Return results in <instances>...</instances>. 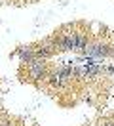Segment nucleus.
Here are the masks:
<instances>
[{
	"label": "nucleus",
	"mask_w": 114,
	"mask_h": 126,
	"mask_svg": "<svg viewBox=\"0 0 114 126\" xmlns=\"http://www.w3.org/2000/svg\"><path fill=\"white\" fill-rule=\"evenodd\" d=\"M57 44L65 50H70V48H86L88 46V40L84 38L82 34H76V32H68L65 36H61L57 40Z\"/></svg>",
	"instance_id": "1"
},
{
	"label": "nucleus",
	"mask_w": 114,
	"mask_h": 126,
	"mask_svg": "<svg viewBox=\"0 0 114 126\" xmlns=\"http://www.w3.org/2000/svg\"><path fill=\"white\" fill-rule=\"evenodd\" d=\"M46 71V65L42 61V57H34V59H30L29 61V73L30 77H34V79H42V75Z\"/></svg>",
	"instance_id": "2"
},
{
	"label": "nucleus",
	"mask_w": 114,
	"mask_h": 126,
	"mask_svg": "<svg viewBox=\"0 0 114 126\" xmlns=\"http://www.w3.org/2000/svg\"><path fill=\"white\" fill-rule=\"evenodd\" d=\"M84 52L88 55H93V57H105V55L110 54L108 46H103V44H91V46H86Z\"/></svg>",
	"instance_id": "3"
},
{
	"label": "nucleus",
	"mask_w": 114,
	"mask_h": 126,
	"mask_svg": "<svg viewBox=\"0 0 114 126\" xmlns=\"http://www.w3.org/2000/svg\"><path fill=\"white\" fill-rule=\"evenodd\" d=\"M34 55H36V54H34L32 48H23L21 52H19V57H21L23 61H27V63H29L30 59H34Z\"/></svg>",
	"instance_id": "4"
}]
</instances>
